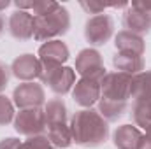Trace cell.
Returning a JSON list of instances; mask_svg holds the SVG:
<instances>
[{"instance_id": "obj_1", "label": "cell", "mask_w": 151, "mask_h": 149, "mask_svg": "<svg viewBox=\"0 0 151 149\" xmlns=\"http://www.w3.org/2000/svg\"><path fill=\"white\" fill-rule=\"evenodd\" d=\"M70 133L76 144L86 148H97L107 140L109 135V121L99 111L84 109L72 116L70 121Z\"/></svg>"}, {"instance_id": "obj_2", "label": "cell", "mask_w": 151, "mask_h": 149, "mask_svg": "<svg viewBox=\"0 0 151 149\" xmlns=\"http://www.w3.org/2000/svg\"><path fill=\"white\" fill-rule=\"evenodd\" d=\"M70 27V18L65 7L60 4L47 14L35 16V27H34V39L35 40H56V37L63 35Z\"/></svg>"}, {"instance_id": "obj_3", "label": "cell", "mask_w": 151, "mask_h": 149, "mask_svg": "<svg viewBox=\"0 0 151 149\" xmlns=\"http://www.w3.org/2000/svg\"><path fill=\"white\" fill-rule=\"evenodd\" d=\"M100 88H102L100 98L128 102L130 88H132V75L123 74V72H107L100 81Z\"/></svg>"}, {"instance_id": "obj_4", "label": "cell", "mask_w": 151, "mask_h": 149, "mask_svg": "<svg viewBox=\"0 0 151 149\" xmlns=\"http://www.w3.org/2000/svg\"><path fill=\"white\" fill-rule=\"evenodd\" d=\"M14 128L18 133L25 137H35L40 135L47 128L46 114L44 109L35 107V109H21L14 119Z\"/></svg>"}, {"instance_id": "obj_5", "label": "cell", "mask_w": 151, "mask_h": 149, "mask_svg": "<svg viewBox=\"0 0 151 149\" xmlns=\"http://www.w3.org/2000/svg\"><path fill=\"white\" fill-rule=\"evenodd\" d=\"M76 72L81 75V79H91V81H102L106 72V67L102 63V56L95 49H83L76 58Z\"/></svg>"}, {"instance_id": "obj_6", "label": "cell", "mask_w": 151, "mask_h": 149, "mask_svg": "<svg viewBox=\"0 0 151 149\" xmlns=\"http://www.w3.org/2000/svg\"><path fill=\"white\" fill-rule=\"evenodd\" d=\"M113 32H114L113 18L107 16V14H97V16L88 19L86 28H84V37L93 46H102L113 37Z\"/></svg>"}, {"instance_id": "obj_7", "label": "cell", "mask_w": 151, "mask_h": 149, "mask_svg": "<svg viewBox=\"0 0 151 149\" xmlns=\"http://www.w3.org/2000/svg\"><path fill=\"white\" fill-rule=\"evenodd\" d=\"M42 82L47 84L56 95H65L69 93L76 84V70L70 67H56L44 70L40 75Z\"/></svg>"}, {"instance_id": "obj_8", "label": "cell", "mask_w": 151, "mask_h": 149, "mask_svg": "<svg viewBox=\"0 0 151 149\" xmlns=\"http://www.w3.org/2000/svg\"><path fill=\"white\" fill-rule=\"evenodd\" d=\"M67 60H69V47L62 40H49L42 44L39 49V62L42 63L44 70L63 67Z\"/></svg>"}, {"instance_id": "obj_9", "label": "cell", "mask_w": 151, "mask_h": 149, "mask_svg": "<svg viewBox=\"0 0 151 149\" xmlns=\"http://www.w3.org/2000/svg\"><path fill=\"white\" fill-rule=\"evenodd\" d=\"M14 104L19 109H35L44 105L46 102V95H44V88L37 82H23L14 90Z\"/></svg>"}, {"instance_id": "obj_10", "label": "cell", "mask_w": 151, "mask_h": 149, "mask_svg": "<svg viewBox=\"0 0 151 149\" xmlns=\"http://www.w3.org/2000/svg\"><path fill=\"white\" fill-rule=\"evenodd\" d=\"M12 74L18 79H21L23 82H32L34 79H39L44 69L42 63L39 62V58H35L34 54H21L14 60L12 67H11Z\"/></svg>"}, {"instance_id": "obj_11", "label": "cell", "mask_w": 151, "mask_h": 149, "mask_svg": "<svg viewBox=\"0 0 151 149\" xmlns=\"http://www.w3.org/2000/svg\"><path fill=\"white\" fill-rule=\"evenodd\" d=\"M35 16L28 11H16L9 18V32L18 40H28L34 37Z\"/></svg>"}, {"instance_id": "obj_12", "label": "cell", "mask_w": 151, "mask_h": 149, "mask_svg": "<svg viewBox=\"0 0 151 149\" xmlns=\"http://www.w3.org/2000/svg\"><path fill=\"white\" fill-rule=\"evenodd\" d=\"M72 97H74V100L81 107H91L102 97L100 82L99 81H91V79L77 81L74 84V90H72Z\"/></svg>"}, {"instance_id": "obj_13", "label": "cell", "mask_w": 151, "mask_h": 149, "mask_svg": "<svg viewBox=\"0 0 151 149\" xmlns=\"http://www.w3.org/2000/svg\"><path fill=\"white\" fill-rule=\"evenodd\" d=\"M123 27H125V30L127 32H130V34H135V35H144V34H148L151 28V16L150 14H146V12H142V11H139V9H135L134 5L125 12V16H123Z\"/></svg>"}, {"instance_id": "obj_14", "label": "cell", "mask_w": 151, "mask_h": 149, "mask_svg": "<svg viewBox=\"0 0 151 149\" xmlns=\"http://www.w3.org/2000/svg\"><path fill=\"white\" fill-rule=\"evenodd\" d=\"M142 132L135 125H123L114 132V146L118 149H139Z\"/></svg>"}, {"instance_id": "obj_15", "label": "cell", "mask_w": 151, "mask_h": 149, "mask_svg": "<svg viewBox=\"0 0 151 149\" xmlns=\"http://www.w3.org/2000/svg\"><path fill=\"white\" fill-rule=\"evenodd\" d=\"M114 44H116L118 53H127V54L142 56L144 54V49H146L142 37H139L135 34H130L127 30H123V32H119L116 35V42Z\"/></svg>"}, {"instance_id": "obj_16", "label": "cell", "mask_w": 151, "mask_h": 149, "mask_svg": "<svg viewBox=\"0 0 151 149\" xmlns=\"http://www.w3.org/2000/svg\"><path fill=\"white\" fill-rule=\"evenodd\" d=\"M114 67L118 69V72H123V74H139L144 70V60L142 56H137V54H127V53H116L113 60Z\"/></svg>"}, {"instance_id": "obj_17", "label": "cell", "mask_w": 151, "mask_h": 149, "mask_svg": "<svg viewBox=\"0 0 151 149\" xmlns=\"http://www.w3.org/2000/svg\"><path fill=\"white\" fill-rule=\"evenodd\" d=\"M130 97L135 102H139V100H150L151 98V70H142L135 77H132Z\"/></svg>"}, {"instance_id": "obj_18", "label": "cell", "mask_w": 151, "mask_h": 149, "mask_svg": "<svg viewBox=\"0 0 151 149\" xmlns=\"http://www.w3.org/2000/svg\"><path fill=\"white\" fill-rule=\"evenodd\" d=\"M47 139L55 148L65 149L70 146L72 142V133H70V126H67L65 123L60 125H49L47 126Z\"/></svg>"}, {"instance_id": "obj_19", "label": "cell", "mask_w": 151, "mask_h": 149, "mask_svg": "<svg viewBox=\"0 0 151 149\" xmlns=\"http://www.w3.org/2000/svg\"><path fill=\"white\" fill-rule=\"evenodd\" d=\"M44 114H46V121L47 126L49 125H60L67 121V105L62 98H53L46 104L44 107Z\"/></svg>"}, {"instance_id": "obj_20", "label": "cell", "mask_w": 151, "mask_h": 149, "mask_svg": "<svg viewBox=\"0 0 151 149\" xmlns=\"http://www.w3.org/2000/svg\"><path fill=\"white\" fill-rule=\"evenodd\" d=\"M128 102H118V100H107V98H100L99 100V112L104 116V119L107 121H116L119 119L125 111H127Z\"/></svg>"}, {"instance_id": "obj_21", "label": "cell", "mask_w": 151, "mask_h": 149, "mask_svg": "<svg viewBox=\"0 0 151 149\" xmlns=\"http://www.w3.org/2000/svg\"><path fill=\"white\" fill-rule=\"evenodd\" d=\"M132 114H134L135 126H142V128L151 126V98L150 100H139V102H135Z\"/></svg>"}, {"instance_id": "obj_22", "label": "cell", "mask_w": 151, "mask_h": 149, "mask_svg": "<svg viewBox=\"0 0 151 149\" xmlns=\"http://www.w3.org/2000/svg\"><path fill=\"white\" fill-rule=\"evenodd\" d=\"M14 117V105L12 102L5 97V95H0V126H5L12 121Z\"/></svg>"}, {"instance_id": "obj_23", "label": "cell", "mask_w": 151, "mask_h": 149, "mask_svg": "<svg viewBox=\"0 0 151 149\" xmlns=\"http://www.w3.org/2000/svg\"><path fill=\"white\" fill-rule=\"evenodd\" d=\"M19 149H55V146L49 142L47 137L35 135V137H28L25 142H21V148Z\"/></svg>"}, {"instance_id": "obj_24", "label": "cell", "mask_w": 151, "mask_h": 149, "mask_svg": "<svg viewBox=\"0 0 151 149\" xmlns=\"http://www.w3.org/2000/svg\"><path fill=\"white\" fill-rule=\"evenodd\" d=\"M81 7L84 9V11H88L90 14H102V11L107 7L106 4H100V2H90V4H86V2H83L81 4Z\"/></svg>"}, {"instance_id": "obj_25", "label": "cell", "mask_w": 151, "mask_h": 149, "mask_svg": "<svg viewBox=\"0 0 151 149\" xmlns=\"http://www.w3.org/2000/svg\"><path fill=\"white\" fill-rule=\"evenodd\" d=\"M21 148V140L14 139V137H7L0 140V149H19Z\"/></svg>"}, {"instance_id": "obj_26", "label": "cell", "mask_w": 151, "mask_h": 149, "mask_svg": "<svg viewBox=\"0 0 151 149\" xmlns=\"http://www.w3.org/2000/svg\"><path fill=\"white\" fill-rule=\"evenodd\" d=\"M9 74H11V72H9V67L0 62V95H2V91L5 90L7 82H9Z\"/></svg>"}, {"instance_id": "obj_27", "label": "cell", "mask_w": 151, "mask_h": 149, "mask_svg": "<svg viewBox=\"0 0 151 149\" xmlns=\"http://www.w3.org/2000/svg\"><path fill=\"white\" fill-rule=\"evenodd\" d=\"M139 149H151V126L146 128V133H142V140H141Z\"/></svg>"}, {"instance_id": "obj_28", "label": "cell", "mask_w": 151, "mask_h": 149, "mask_svg": "<svg viewBox=\"0 0 151 149\" xmlns=\"http://www.w3.org/2000/svg\"><path fill=\"white\" fill-rule=\"evenodd\" d=\"M4 28H5V19H4V16L0 14V34L4 32Z\"/></svg>"}, {"instance_id": "obj_29", "label": "cell", "mask_w": 151, "mask_h": 149, "mask_svg": "<svg viewBox=\"0 0 151 149\" xmlns=\"http://www.w3.org/2000/svg\"><path fill=\"white\" fill-rule=\"evenodd\" d=\"M9 5V2H0V9H5Z\"/></svg>"}]
</instances>
